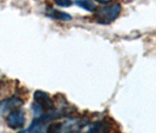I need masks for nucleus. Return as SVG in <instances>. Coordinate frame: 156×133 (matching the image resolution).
<instances>
[{"mask_svg": "<svg viewBox=\"0 0 156 133\" xmlns=\"http://www.w3.org/2000/svg\"><path fill=\"white\" fill-rule=\"evenodd\" d=\"M121 5L119 2H109L100 8H96L94 12V18L96 23L101 25H108L113 23L121 13Z\"/></svg>", "mask_w": 156, "mask_h": 133, "instance_id": "f257e3e1", "label": "nucleus"}, {"mask_svg": "<svg viewBox=\"0 0 156 133\" xmlns=\"http://www.w3.org/2000/svg\"><path fill=\"white\" fill-rule=\"evenodd\" d=\"M33 111L37 117H39L41 113H46L55 110L54 102L51 98V95L44 91H35L33 95Z\"/></svg>", "mask_w": 156, "mask_h": 133, "instance_id": "f03ea898", "label": "nucleus"}, {"mask_svg": "<svg viewBox=\"0 0 156 133\" xmlns=\"http://www.w3.org/2000/svg\"><path fill=\"white\" fill-rule=\"evenodd\" d=\"M25 121H26L25 112L23 110H20V109L12 110L6 117V124L12 130H19V128L23 127Z\"/></svg>", "mask_w": 156, "mask_h": 133, "instance_id": "7ed1b4c3", "label": "nucleus"}, {"mask_svg": "<svg viewBox=\"0 0 156 133\" xmlns=\"http://www.w3.org/2000/svg\"><path fill=\"white\" fill-rule=\"evenodd\" d=\"M48 125H49V123L45 120L41 116L35 117V119L32 121L31 126L28 127L27 133H46Z\"/></svg>", "mask_w": 156, "mask_h": 133, "instance_id": "20e7f679", "label": "nucleus"}, {"mask_svg": "<svg viewBox=\"0 0 156 133\" xmlns=\"http://www.w3.org/2000/svg\"><path fill=\"white\" fill-rule=\"evenodd\" d=\"M46 16L49 17L51 19H54V20H61V21H69L72 20V16L62 12V11H59V9H55V8H48L46 11Z\"/></svg>", "mask_w": 156, "mask_h": 133, "instance_id": "39448f33", "label": "nucleus"}, {"mask_svg": "<svg viewBox=\"0 0 156 133\" xmlns=\"http://www.w3.org/2000/svg\"><path fill=\"white\" fill-rule=\"evenodd\" d=\"M88 133H109V123L105 120H98L89 126Z\"/></svg>", "mask_w": 156, "mask_h": 133, "instance_id": "423d86ee", "label": "nucleus"}, {"mask_svg": "<svg viewBox=\"0 0 156 133\" xmlns=\"http://www.w3.org/2000/svg\"><path fill=\"white\" fill-rule=\"evenodd\" d=\"M79 7L83 8L88 12H94L96 9V5L94 4L92 0H73Z\"/></svg>", "mask_w": 156, "mask_h": 133, "instance_id": "0eeeda50", "label": "nucleus"}, {"mask_svg": "<svg viewBox=\"0 0 156 133\" xmlns=\"http://www.w3.org/2000/svg\"><path fill=\"white\" fill-rule=\"evenodd\" d=\"M53 1H54L55 5L62 8L69 7V6H72V2H73L72 0H53Z\"/></svg>", "mask_w": 156, "mask_h": 133, "instance_id": "6e6552de", "label": "nucleus"}, {"mask_svg": "<svg viewBox=\"0 0 156 133\" xmlns=\"http://www.w3.org/2000/svg\"><path fill=\"white\" fill-rule=\"evenodd\" d=\"M96 2H99V4H102V5H107V4H109L112 0H95Z\"/></svg>", "mask_w": 156, "mask_h": 133, "instance_id": "1a4fd4ad", "label": "nucleus"}, {"mask_svg": "<svg viewBox=\"0 0 156 133\" xmlns=\"http://www.w3.org/2000/svg\"><path fill=\"white\" fill-rule=\"evenodd\" d=\"M72 133H81V132H79V131H74V132H72Z\"/></svg>", "mask_w": 156, "mask_h": 133, "instance_id": "9d476101", "label": "nucleus"}]
</instances>
